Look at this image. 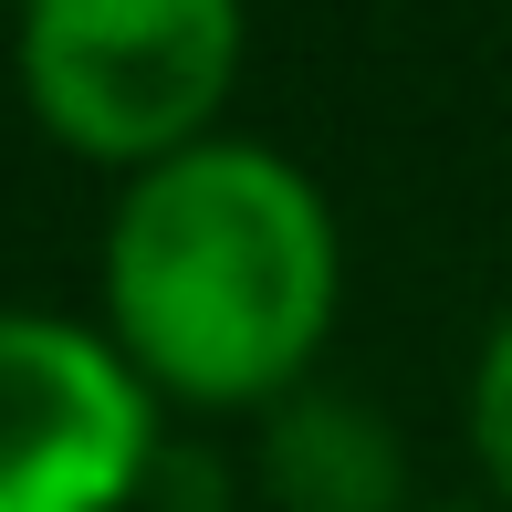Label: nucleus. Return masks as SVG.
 Segmentation results:
<instances>
[{"instance_id": "nucleus-1", "label": "nucleus", "mask_w": 512, "mask_h": 512, "mask_svg": "<svg viewBox=\"0 0 512 512\" xmlns=\"http://www.w3.org/2000/svg\"><path fill=\"white\" fill-rule=\"evenodd\" d=\"M95 293V324L157 387V408L251 418L314 387L345 314V230L304 157L209 136L115 189Z\"/></svg>"}, {"instance_id": "nucleus-2", "label": "nucleus", "mask_w": 512, "mask_h": 512, "mask_svg": "<svg viewBox=\"0 0 512 512\" xmlns=\"http://www.w3.org/2000/svg\"><path fill=\"white\" fill-rule=\"evenodd\" d=\"M251 63V0H21L11 74L32 126L105 178L209 147Z\"/></svg>"}, {"instance_id": "nucleus-3", "label": "nucleus", "mask_w": 512, "mask_h": 512, "mask_svg": "<svg viewBox=\"0 0 512 512\" xmlns=\"http://www.w3.org/2000/svg\"><path fill=\"white\" fill-rule=\"evenodd\" d=\"M168 471V408L105 324L0 304V512H136Z\"/></svg>"}, {"instance_id": "nucleus-4", "label": "nucleus", "mask_w": 512, "mask_h": 512, "mask_svg": "<svg viewBox=\"0 0 512 512\" xmlns=\"http://www.w3.org/2000/svg\"><path fill=\"white\" fill-rule=\"evenodd\" d=\"M251 471H262L272 512H418L408 439L387 429V408L356 398V387H324V377L293 387L283 408H262Z\"/></svg>"}, {"instance_id": "nucleus-5", "label": "nucleus", "mask_w": 512, "mask_h": 512, "mask_svg": "<svg viewBox=\"0 0 512 512\" xmlns=\"http://www.w3.org/2000/svg\"><path fill=\"white\" fill-rule=\"evenodd\" d=\"M460 429H471V460H481V492L512 502V304L492 314L471 356V387H460Z\"/></svg>"}, {"instance_id": "nucleus-6", "label": "nucleus", "mask_w": 512, "mask_h": 512, "mask_svg": "<svg viewBox=\"0 0 512 512\" xmlns=\"http://www.w3.org/2000/svg\"><path fill=\"white\" fill-rule=\"evenodd\" d=\"M418 512H512V502H492V492H450V502H418Z\"/></svg>"}, {"instance_id": "nucleus-7", "label": "nucleus", "mask_w": 512, "mask_h": 512, "mask_svg": "<svg viewBox=\"0 0 512 512\" xmlns=\"http://www.w3.org/2000/svg\"><path fill=\"white\" fill-rule=\"evenodd\" d=\"M11 11H21V0H11Z\"/></svg>"}]
</instances>
